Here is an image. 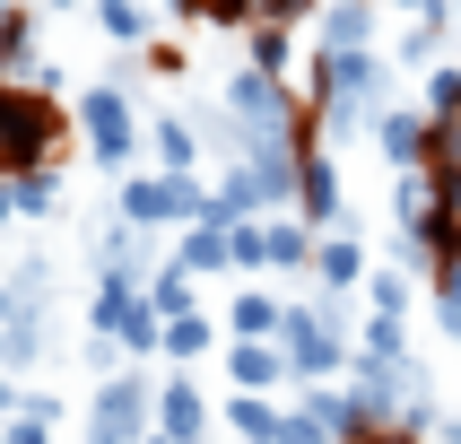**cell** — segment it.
Here are the masks:
<instances>
[{
  "instance_id": "cell-1",
  "label": "cell",
  "mask_w": 461,
  "mask_h": 444,
  "mask_svg": "<svg viewBox=\"0 0 461 444\" xmlns=\"http://www.w3.org/2000/svg\"><path fill=\"white\" fill-rule=\"evenodd\" d=\"M279 331H287V366L296 375H331L339 366V331L322 313H279Z\"/></svg>"
},
{
  "instance_id": "cell-2",
  "label": "cell",
  "mask_w": 461,
  "mask_h": 444,
  "mask_svg": "<svg viewBox=\"0 0 461 444\" xmlns=\"http://www.w3.org/2000/svg\"><path fill=\"white\" fill-rule=\"evenodd\" d=\"M140 418H149V392H140V384H113L96 401V427H87V436H96V444H131V436H140Z\"/></svg>"
},
{
  "instance_id": "cell-3",
  "label": "cell",
  "mask_w": 461,
  "mask_h": 444,
  "mask_svg": "<svg viewBox=\"0 0 461 444\" xmlns=\"http://www.w3.org/2000/svg\"><path fill=\"white\" fill-rule=\"evenodd\" d=\"M131 218H201V192L192 183H131Z\"/></svg>"
},
{
  "instance_id": "cell-4",
  "label": "cell",
  "mask_w": 461,
  "mask_h": 444,
  "mask_svg": "<svg viewBox=\"0 0 461 444\" xmlns=\"http://www.w3.org/2000/svg\"><path fill=\"white\" fill-rule=\"evenodd\" d=\"M87 131H96V149H104V157H122V149H131V113H122V96H87Z\"/></svg>"
},
{
  "instance_id": "cell-5",
  "label": "cell",
  "mask_w": 461,
  "mask_h": 444,
  "mask_svg": "<svg viewBox=\"0 0 461 444\" xmlns=\"http://www.w3.org/2000/svg\"><path fill=\"white\" fill-rule=\"evenodd\" d=\"M166 444H201V392L192 384L166 392Z\"/></svg>"
},
{
  "instance_id": "cell-6",
  "label": "cell",
  "mask_w": 461,
  "mask_h": 444,
  "mask_svg": "<svg viewBox=\"0 0 461 444\" xmlns=\"http://www.w3.org/2000/svg\"><path fill=\"white\" fill-rule=\"evenodd\" d=\"M384 149L401 157V166H418V157H427V122H418V113H384Z\"/></svg>"
},
{
  "instance_id": "cell-7",
  "label": "cell",
  "mask_w": 461,
  "mask_h": 444,
  "mask_svg": "<svg viewBox=\"0 0 461 444\" xmlns=\"http://www.w3.org/2000/svg\"><path fill=\"white\" fill-rule=\"evenodd\" d=\"M279 375H287L279 349H261V340H244V349H235V384H279Z\"/></svg>"
},
{
  "instance_id": "cell-8",
  "label": "cell",
  "mask_w": 461,
  "mask_h": 444,
  "mask_svg": "<svg viewBox=\"0 0 461 444\" xmlns=\"http://www.w3.org/2000/svg\"><path fill=\"white\" fill-rule=\"evenodd\" d=\"M218 261H227V235L218 227H201L192 244H183V270H218Z\"/></svg>"
},
{
  "instance_id": "cell-9",
  "label": "cell",
  "mask_w": 461,
  "mask_h": 444,
  "mask_svg": "<svg viewBox=\"0 0 461 444\" xmlns=\"http://www.w3.org/2000/svg\"><path fill=\"white\" fill-rule=\"evenodd\" d=\"M235 331H279V305H270V296H244V305H235Z\"/></svg>"
},
{
  "instance_id": "cell-10",
  "label": "cell",
  "mask_w": 461,
  "mask_h": 444,
  "mask_svg": "<svg viewBox=\"0 0 461 444\" xmlns=\"http://www.w3.org/2000/svg\"><path fill=\"white\" fill-rule=\"evenodd\" d=\"M313 261H322V279H331V287H348V279H357V244H322Z\"/></svg>"
},
{
  "instance_id": "cell-11",
  "label": "cell",
  "mask_w": 461,
  "mask_h": 444,
  "mask_svg": "<svg viewBox=\"0 0 461 444\" xmlns=\"http://www.w3.org/2000/svg\"><path fill=\"white\" fill-rule=\"evenodd\" d=\"M305 253H313V244L296 227H270V235H261V261H305Z\"/></svg>"
},
{
  "instance_id": "cell-12",
  "label": "cell",
  "mask_w": 461,
  "mask_h": 444,
  "mask_svg": "<svg viewBox=\"0 0 461 444\" xmlns=\"http://www.w3.org/2000/svg\"><path fill=\"white\" fill-rule=\"evenodd\" d=\"M305 209H313V218H331V209H339V192H331V166H305Z\"/></svg>"
},
{
  "instance_id": "cell-13",
  "label": "cell",
  "mask_w": 461,
  "mask_h": 444,
  "mask_svg": "<svg viewBox=\"0 0 461 444\" xmlns=\"http://www.w3.org/2000/svg\"><path fill=\"white\" fill-rule=\"evenodd\" d=\"M235 427H244V436H253V444H270V436H279V418L261 410V401H235Z\"/></svg>"
},
{
  "instance_id": "cell-14",
  "label": "cell",
  "mask_w": 461,
  "mask_h": 444,
  "mask_svg": "<svg viewBox=\"0 0 461 444\" xmlns=\"http://www.w3.org/2000/svg\"><path fill=\"white\" fill-rule=\"evenodd\" d=\"M270 444H331V427H313V418H279V436Z\"/></svg>"
},
{
  "instance_id": "cell-15",
  "label": "cell",
  "mask_w": 461,
  "mask_h": 444,
  "mask_svg": "<svg viewBox=\"0 0 461 444\" xmlns=\"http://www.w3.org/2000/svg\"><path fill=\"white\" fill-rule=\"evenodd\" d=\"M166 349H183V358H192V349H209V322H192V313H183L175 331H166Z\"/></svg>"
},
{
  "instance_id": "cell-16",
  "label": "cell",
  "mask_w": 461,
  "mask_h": 444,
  "mask_svg": "<svg viewBox=\"0 0 461 444\" xmlns=\"http://www.w3.org/2000/svg\"><path fill=\"white\" fill-rule=\"evenodd\" d=\"M436 113H461V70H444V78H436Z\"/></svg>"
},
{
  "instance_id": "cell-17",
  "label": "cell",
  "mask_w": 461,
  "mask_h": 444,
  "mask_svg": "<svg viewBox=\"0 0 461 444\" xmlns=\"http://www.w3.org/2000/svg\"><path fill=\"white\" fill-rule=\"evenodd\" d=\"M9 444H44V427H35V418H18V427H9Z\"/></svg>"
},
{
  "instance_id": "cell-18",
  "label": "cell",
  "mask_w": 461,
  "mask_h": 444,
  "mask_svg": "<svg viewBox=\"0 0 461 444\" xmlns=\"http://www.w3.org/2000/svg\"><path fill=\"white\" fill-rule=\"evenodd\" d=\"M375 444H410V436H375Z\"/></svg>"
},
{
  "instance_id": "cell-19",
  "label": "cell",
  "mask_w": 461,
  "mask_h": 444,
  "mask_svg": "<svg viewBox=\"0 0 461 444\" xmlns=\"http://www.w3.org/2000/svg\"><path fill=\"white\" fill-rule=\"evenodd\" d=\"M0 401H9V384H0Z\"/></svg>"
},
{
  "instance_id": "cell-20",
  "label": "cell",
  "mask_w": 461,
  "mask_h": 444,
  "mask_svg": "<svg viewBox=\"0 0 461 444\" xmlns=\"http://www.w3.org/2000/svg\"><path fill=\"white\" fill-rule=\"evenodd\" d=\"M453 331H461V322H453Z\"/></svg>"
}]
</instances>
